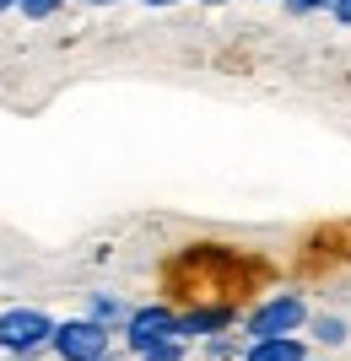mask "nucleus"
<instances>
[{
	"label": "nucleus",
	"mask_w": 351,
	"mask_h": 361,
	"mask_svg": "<svg viewBox=\"0 0 351 361\" xmlns=\"http://www.w3.org/2000/svg\"><path fill=\"white\" fill-rule=\"evenodd\" d=\"M60 324H49V313L38 307H11V313H0V350H11V356H28V350L49 345Z\"/></svg>",
	"instance_id": "obj_1"
},
{
	"label": "nucleus",
	"mask_w": 351,
	"mask_h": 361,
	"mask_svg": "<svg viewBox=\"0 0 351 361\" xmlns=\"http://www.w3.org/2000/svg\"><path fill=\"white\" fill-rule=\"evenodd\" d=\"M124 340H130V350H136V356H146V350H157V345H168V340H179V313H173V307H162V302L136 307V313H130V324H124Z\"/></svg>",
	"instance_id": "obj_2"
},
{
	"label": "nucleus",
	"mask_w": 351,
	"mask_h": 361,
	"mask_svg": "<svg viewBox=\"0 0 351 361\" xmlns=\"http://www.w3.org/2000/svg\"><path fill=\"white\" fill-rule=\"evenodd\" d=\"M49 350H54L60 361H103L108 356V329H103V324H92V318H71V324L54 329Z\"/></svg>",
	"instance_id": "obj_3"
},
{
	"label": "nucleus",
	"mask_w": 351,
	"mask_h": 361,
	"mask_svg": "<svg viewBox=\"0 0 351 361\" xmlns=\"http://www.w3.org/2000/svg\"><path fill=\"white\" fill-rule=\"evenodd\" d=\"M297 324H303V297H297V291H281V297L260 302V307L244 318V329L254 334V345H260V340H281V334H292Z\"/></svg>",
	"instance_id": "obj_4"
},
{
	"label": "nucleus",
	"mask_w": 351,
	"mask_h": 361,
	"mask_svg": "<svg viewBox=\"0 0 351 361\" xmlns=\"http://www.w3.org/2000/svg\"><path fill=\"white\" fill-rule=\"evenodd\" d=\"M232 324V307H189L179 313V340H200V334H216Z\"/></svg>",
	"instance_id": "obj_5"
},
{
	"label": "nucleus",
	"mask_w": 351,
	"mask_h": 361,
	"mask_svg": "<svg viewBox=\"0 0 351 361\" xmlns=\"http://www.w3.org/2000/svg\"><path fill=\"white\" fill-rule=\"evenodd\" d=\"M244 361H308V356H303V340H297V334H281V340H260V345H249Z\"/></svg>",
	"instance_id": "obj_6"
},
{
	"label": "nucleus",
	"mask_w": 351,
	"mask_h": 361,
	"mask_svg": "<svg viewBox=\"0 0 351 361\" xmlns=\"http://www.w3.org/2000/svg\"><path fill=\"white\" fill-rule=\"evenodd\" d=\"M92 324H103V329H108V324H119V318H124V324H130V307H124V302L119 297H108V291H103V297H92Z\"/></svg>",
	"instance_id": "obj_7"
},
{
	"label": "nucleus",
	"mask_w": 351,
	"mask_h": 361,
	"mask_svg": "<svg viewBox=\"0 0 351 361\" xmlns=\"http://www.w3.org/2000/svg\"><path fill=\"white\" fill-rule=\"evenodd\" d=\"M60 6L65 0H22V16H28V22H44V16H54Z\"/></svg>",
	"instance_id": "obj_8"
},
{
	"label": "nucleus",
	"mask_w": 351,
	"mask_h": 361,
	"mask_svg": "<svg viewBox=\"0 0 351 361\" xmlns=\"http://www.w3.org/2000/svg\"><path fill=\"white\" fill-rule=\"evenodd\" d=\"M319 340L324 345H340V340H346V324H340V318H319Z\"/></svg>",
	"instance_id": "obj_9"
},
{
	"label": "nucleus",
	"mask_w": 351,
	"mask_h": 361,
	"mask_svg": "<svg viewBox=\"0 0 351 361\" xmlns=\"http://www.w3.org/2000/svg\"><path fill=\"white\" fill-rule=\"evenodd\" d=\"M141 361H184V340H168V345H157V350H146Z\"/></svg>",
	"instance_id": "obj_10"
},
{
	"label": "nucleus",
	"mask_w": 351,
	"mask_h": 361,
	"mask_svg": "<svg viewBox=\"0 0 351 361\" xmlns=\"http://www.w3.org/2000/svg\"><path fill=\"white\" fill-rule=\"evenodd\" d=\"M324 6L335 11V0H292V11H324Z\"/></svg>",
	"instance_id": "obj_11"
},
{
	"label": "nucleus",
	"mask_w": 351,
	"mask_h": 361,
	"mask_svg": "<svg viewBox=\"0 0 351 361\" xmlns=\"http://www.w3.org/2000/svg\"><path fill=\"white\" fill-rule=\"evenodd\" d=\"M335 22H346V27H351V0H335Z\"/></svg>",
	"instance_id": "obj_12"
},
{
	"label": "nucleus",
	"mask_w": 351,
	"mask_h": 361,
	"mask_svg": "<svg viewBox=\"0 0 351 361\" xmlns=\"http://www.w3.org/2000/svg\"><path fill=\"white\" fill-rule=\"evenodd\" d=\"M11 6H22V0H0V11H11Z\"/></svg>",
	"instance_id": "obj_13"
},
{
	"label": "nucleus",
	"mask_w": 351,
	"mask_h": 361,
	"mask_svg": "<svg viewBox=\"0 0 351 361\" xmlns=\"http://www.w3.org/2000/svg\"><path fill=\"white\" fill-rule=\"evenodd\" d=\"M146 6H179V0H146Z\"/></svg>",
	"instance_id": "obj_14"
},
{
	"label": "nucleus",
	"mask_w": 351,
	"mask_h": 361,
	"mask_svg": "<svg viewBox=\"0 0 351 361\" xmlns=\"http://www.w3.org/2000/svg\"><path fill=\"white\" fill-rule=\"evenodd\" d=\"M87 6H114V0H87Z\"/></svg>",
	"instance_id": "obj_15"
},
{
	"label": "nucleus",
	"mask_w": 351,
	"mask_h": 361,
	"mask_svg": "<svg viewBox=\"0 0 351 361\" xmlns=\"http://www.w3.org/2000/svg\"><path fill=\"white\" fill-rule=\"evenodd\" d=\"M206 6H222V0H206Z\"/></svg>",
	"instance_id": "obj_16"
}]
</instances>
